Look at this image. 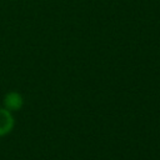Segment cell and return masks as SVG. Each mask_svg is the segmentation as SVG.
<instances>
[{
  "instance_id": "obj_1",
  "label": "cell",
  "mask_w": 160,
  "mask_h": 160,
  "mask_svg": "<svg viewBox=\"0 0 160 160\" xmlns=\"http://www.w3.org/2000/svg\"><path fill=\"white\" fill-rule=\"evenodd\" d=\"M2 106L11 112L19 111L24 106V98L19 91H9L2 99Z\"/></svg>"
},
{
  "instance_id": "obj_2",
  "label": "cell",
  "mask_w": 160,
  "mask_h": 160,
  "mask_svg": "<svg viewBox=\"0 0 160 160\" xmlns=\"http://www.w3.org/2000/svg\"><path fill=\"white\" fill-rule=\"evenodd\" d=\"M15 125V118L11 111L0 106V138L10 134Z\"/></svg>"
}]
</instances>
